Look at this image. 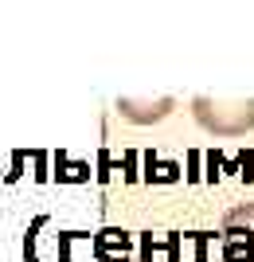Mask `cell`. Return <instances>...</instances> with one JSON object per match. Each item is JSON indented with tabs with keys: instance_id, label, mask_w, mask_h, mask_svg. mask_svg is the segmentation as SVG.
Masks as SVG:
<instances>
[{
	"instance_id": "cell-2",
	"label": "cell",
	"mask_w": 254,
	"mask_h": 262,
	"mask_svg": "<svg viewBox=\"0 0 254 262\" xmlns=\"http://www.w3.org/2000/svg\"><path fill=\"white\" fill-rule=\"evenodd\" d=\"M223 258L227 262H254V200L235 204L223 215Z\"/></svg>"
},
{
	"instance_id": "cell-3",
	"label": "cell",
	"mask_w": 254,
	"mask_h": 262,
	"mask_svg": "<svg viewBox=\"0 0 254 262\" xmlns=\"http://www.w3.org/2000/svg\"><path fill=\"white\" fill-rule=\"evenodd\" d=\"M118 110H122V114H125L129 121H156V118H165L168 110H172V102H168V98H160L156 106H137V102H122Z\"/></svg>"
},
{
	"instance_id": "cell-1",
	"label": "cell",
	"mask_w": 254,
	"mask_h": 262,
	"mask_svg": "<svg viewBox=\"0 0 254 262\" xmlns=\"http://www.w3.org/2000/svg\"><path fill=\"white\" fill-rule=\"evenodd\" d=\"M192 114L207 133L215 137H243L254 129V98L250 102H215V98H196Z\"/></svg>"
}]
</instances>
